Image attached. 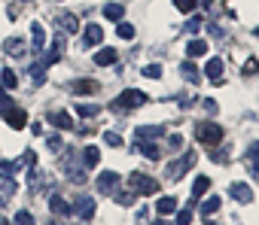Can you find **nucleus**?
Instances as JSON below:
<instances>
[{"label":"nucleus","mask_w":259,"mask_h":225,"mask_svg":"<svg viewBox=\"0 0 259 225\" xmlns=\"http://www.w3.org/2000/svg\"><path fill=\"white\" fill-rule=\"evenodd\" d=\"M195 4H198V0H174V7H177L180 13H192V10H195Z\"/></svg>","instance_id":"obj_37"},{"label":"nucleus","mask_w":259,"mask_h":225,"mask_svg":"<svg viewBox=\"0 0 259 225\" xmlns=\"http://www.w3.org/2000/svg\"><path fill=\"white\" fill-rule=\"evenodd\" d=\"M116 58H119V55H116V49H113V46H104V49H98V52H95V64H101V67H113V64H116Z\"/></svg>","instance_id":"obj_11"},{"label":"nucleus","mask_w":259,"mask_h":225,"mask_svg":"<svg viewBox=\"0 0 259 225\" xmlns=\"http://www.w3.org/2000/svg\"><path fill=\"white\" fill-rule=\"evenodd\" d=\"M16 225H34V216L28 210H22V213H16Z\"/></svg>","instance_id":"obj_39"},{"label":"nucleus","mask_w":259,"mask_h":225,"mask_svg":"<svg viewBox=\"0 0 259 225\" xmlns=\"http://www.w3.org/2000/svg\"><path fill=\"white\" fill-rule=\"evenodd\" d=\"M82 158H85V161H82L85 167H95V164L101 161V149H98V146H85V149H82Z\"/></svg>","instance_id":"obj_27"},{"label":"nucleus","mask_w":259,"mask_h":225,"mask_svg":"<svg viewBox=\"0 0 259 225\" xmlns=\"http://www.w3.org/2000/svg\"><path fill=\"white\" fill-rule=\"evenodd\" d=\"M0 88H7V91H13V88H19V79H16V70H10V67H4V70H0Z\"/></svg>","instance_id":"obj_15"},{"label":"nucleus","mask_w":259,"mask_h":225,"mask_svg":"<svg viewBox=\"0 0 259 225\" xmlns=\"http://www.w3.org/2000/svg\"><path fill=\"white\" fill-rule=\"evenodd\" d=\"M186 52H189V58H201V55H207V43L204 40H189Z\"/></svg>","instance_id":"obj_25"},{"label":"nucleus","mask_w":259,"mask_h":225,"mask_svg":"<svg viewBox=\"0 0 259 225\" xmlns=\"http://www.w3.org/2000/svg\"><path fill=\"white\" fill-rule=\"evenodd\" d=\"M220 207H223V201H220V195H210V198H207V201L201 204V213H204V216H213V213H217Z\"/></svg>","instance_id":"obj_29"},{"label":"nucleus","mask_w":259,"mask_h":225,"mask_svg":"<svg viewBox=\"0 0 259 225\" xmlns=\"http://www.w3.org/2000/svg\"><path fill=\"white\" fill-rule=\"evenodd\" d=\"M156 210H159L162 216H168V213H174V210H177V198H174V195H165V198H159V204H156Z\"/></svg>","instance_id":"obj_23"},{"label":"nucleus","mask_w":259,"mask_h":225,"mask_svg":"<svg viewBox=\"0 0 259 225\" xmlns=\"http://www.w3.org/2000/svg\"><path fill=\"white\" fill-rule=\"evenodd\" d=\"M147 103V94L141 88H125L116 100H113V109L116 112H128V109H135V106H144Z\"/></svg>","instance_id":"obj_2"},{"label":"nucleus","mask_w":259,"mask_h":225,"mask_svg":"<svg viewBox=\"0 0 259 225\" xmlns=\"http://www.w3.org/2000/svg\"><path fill=\"white\" fill-rule=\"evenodd\" d=\"M46 119H49V125H55V128H61V131H70V128H73V119L67 116V112H61V109L46 112Z\"/></svg>","instance_id":"obj_8"},{"label":"nucleus","mask_w":259,"mask_h":225,"mask_svg":"<svg viewBox=\"0 0 259 225\" xmlns=\"http://www.w3.org/2000/svg\"><path fill=\"white\" fill-rule=\"evenodd\" d=\"M198 161V155H195V149H186L180 158H174V161H168V167H165V177L171 180V183H177V180H183L186 177V171L192 167Z\"/></svg>","instance_id":"obj_1"},{"label":"nucleus","mask_w":259,"mask_h":225,"mask_svg":"<svg viewBox=\"0 0 259 225\" xmlns=\"http://www.w3.org/2000/svg\"><path fill=\"white\" fill-rule=\"evenodd\" d=\"M180 146H183V137H180V134H171V137H168V149L174 152V149H180Z\"/></svg>","instance_id":"obj_42"},{"label":"nucleus","mask_w":259,"mask_h":225,"mask_svg":"<svg viewBox=\"0 0 259 225\" xmlns=\"http://www.w3.org/2000/svg\"><path fill=\"white\" fill-rule=\"evenodd\" d=\"M256 70H259V61H256V58H247V64H244V73H247V76H253Z\"/></svg>","instance_id":"obj_41"},{"label":"nucleus","mask_w":259,"mask_h":225,"mask_svg":"<svg viewBox=\"0 0 259 225\" xmlns=\"http://www.w3.org/2000/svg\"><path fill=\"white\" fill-rule=\"evenodd\" d=\"M204 73H207V79L220 82V79H223V61H220V58H210V61L204 64Z\"/></svg>","instance_id":"obj_17"},{"label":"nucleus","mask_w":259,"mask_h":225,"mask_svg":"<svg viewBox=\"0 0 259 225\" xmlns=\"http://www.w3.org/2000/svg\"><path fill=\"white\" fill-rule=\"evenodd\" d=\"M46 61H34V67H31V76H34V85H43L46 82Z\"/></svg>","instance_id":"obj_26"},{"label":"nucleus","mask_w":259,"mask_h":225,"mask_svg":"<svg viewBox=\"0 0 259 225\" xmlns=\"http://www.w3.org/2000/svg\"><path fill=\"white\" fill-rule=\"evenodd\" d=\"M180 73H183V79H189L192 85H195V82H198V76H201L195 64H180Z\"/></svg>","instance_id":"obj_30"},{"label":"nucleus","mask_w":259,"mask_h":225,"mask_svg":"<svg viewBox=\"0 0 259 225\" xmlns=\"http://www.w3.org/2000/svg\"><path fill=\"white\" fill-rule=\"evenodd\" d=\"M98 88H101V85H98L95 79H73V82H70V94H79V97H82V94H95Z\"/></svg>","instance_id":"obj_9"},{"label":"nucleus","mask_w":259,"mask_h":225,"mask_svg":"<svg viewBox=\"0 0 259 225\" xmlns=\"http://www.w3.org/2000/svg\"><path fill=\"white\" fill-rule=\"evenodd\" d=\"M49 149H61V137L52 134V137H49Z\"/></svg>","instance_id":"obj_45"},{"label":"nucleus","mask_w":259,"mask_h":225,"mask_svg":"<svg viewBox=\"0 0 259 225\" xmlns=\"http://www.w3.org/2000/svg\"><path fill=\"white\" fill-rule=\"evenodd\" d=\"M141 73H144L147 79H159V76H162V67H159V64H147V67H141Z\"/></svg>","instance_id":"obj_35"},{"label":"nucleus","mask_w":259,"mask_h":225,"mask_svg":"<svg viewBox=\"0 0 259 225\" xmlns=\"http://www.w3.org/2000/svg\"><path fill=\"white\" fill-rule=\"evenodd\" d=\"M95 186H98V192H101V195H113V192H116V186H119V174H116V171H104V174H98Z\"/></svg>","instance_id":"obj_6"},{"label":"nucleus","mask_w":259,"mask_h":225,"mask_svg":"<svg viewBox=\"0 0 259 225\" xmlns=\"http://www.w3.org/2000/svg\"><path fill=\"white\" fill-rule=\"evenodd\" d=\"M4 119H7V125H10V128L22 131V128L28 125V112H25L22 106H16V103H13V106H10V109L4 112Z\"/></svg>","instance_id":"obj_7"},{"label":"nucleus","mask_w":259,"mask_h":225,"mask_svg":"<svg viewBox=\"0 0 259 225\" xmlns=\"http://www.w3.org/2000/svg\"><path fill=\"white\" fill-rule=\"evenodd\" d=\"M64 171H67V177H70L73 183H79V186L85 183V171H82L76 161H67V164H64Z\"/></svg>","instance_id":"obj_21"},{"label":"nucleus","mask_w":259,"mask_h":225,"mask_svg":"<svg viewBox=\"0 0 259 225\" xmlns=\"http://www.w3.org/2000/svg\"><path fill=\"white\" fill-rule=\"evenodd\" d=\"M247 158H250V164H253V171L259 174V143H253V146L247 149Z\"/></svg>","instance_id":"obj_36"},{"label":"nucleus","mask_w":259,"mask_h":225,"mask_svg":"<svg viewBox=\"0 0 259 225\" xmlns=\"http://www.w3.org/2000/svg\"><path fill=\"white\" fill-rule=\"evenodd\" d=\"M128 189H132V192H138V195H156L159 192V183L153 180V177H144V174H132V177H128Z\"/></svg>","instance_id":"obj_4"},{"label":"nucleus","mask_w":259,"mask_h":225,"mask_svg":"<svg viewBox=\"0 0 259 225\" xmlns=\"http://www.w3.org/2000/svg\"><path fill=\"white\" fill-rule=\"evenodd\" d=\"M210 155H213V161H226V155H229V149H220V152H217V149H213V152H210Z\"/></svg>","instance_id":"obj_44"},{"label":"nucleus","mask_w":259,"mask_h":225,"mask_svg":"<svg viewBox=\"0 0 259 225\" xmlns=\"http://www.w3.org/2000/svg\"><path fill=\"white\" fill-rule=\"evenodd\" d=\"M49 207H52V213H55V216H70V213H73V210H70V204H67L61 195H52Z\"/></svg>","instance_id":"obj_18"},{"label":"nucleus","mask_w":259,"mask_h":225,"mask_svg":"<svg viewBox=\"0 0 259 225\" xmlns=\"http://www.w3.org/2000/svg\"><path fill=\"white\" fill-rule=\"evenodd\" d=\"M4 49H7L10 55H16V58H22V55H25V43H22L19 37H10V40L4 43Z\"/></svg>","instance_id":"obj_24"},{"label":"nucleus","mask_w":259,"mask_h":225,"mask_svg":"<svg viewBox=\"0 0 259 225\" xmlns=\"http://www.w3.org/2000/svg\"><path fill=\"white\" fill-rule=\"evenodd\" d=\"M58 25H61V31H67V34H76V31H79V19L70 16V13H61V16H58Z\"/></svg>","instance_id":"obj_16"},{"label":"nucleus","mask_w":259,"mask_h":225,"mask_svg":"<svg viewBox=\"0 0 259 225\" xmlns=\"http://www.w3.org/2000/svg\"><path fill=\"white\" fill-rule=\"evenodd\" d=\"M207 189H210V180H207V177H198V180L192 183V198H189V201H198L201 195H207Z\"/></svg>","instance_id":"obj_22"},{"label":"nucleus","mask_w":259,"mask_h":225,"mask_svg":"<svg viewBox=\"0 0 259 225\" xmlns=\"http://www.w3.org/2000/svg\"><path fill=\"white\" fill-rule=\"evenodd\" d=\"M210 225H217V222H210Z\"/></svg>","instance_id":"obj_49"},{"label":"nucleus","mask_w":259,"mask_h":225,"mask_svg":"<svg viewBox=\"0 0 259 225\" xmlns=\"http://www.w3.org/2000/svg\"><path fill=\"white\" fill-rule=\"evenodd\" d=\"M192 210H195V201H189L186 210L177 213V225H192Z\"/></svg>","instance_id":"obj_31"},{"label":"nucleus","mask_w":259,"mask_h":225,"mask_svg":"<svg viewBox=\"0 0 259 225\" xmlns=\"http://www.w3.org/2000/svg\"><path fill=\"white\" fill-rule=\"evenodd\" d=\"M76 112H79L82 119H95L98 112H101V106L98 103H76Z\"/></svg>","instance_id":"obj_28"},{"label":"nucleus","mask_w":259,"mask_h":225,"mask_svg":"<svg viewBox=\"0 0 259 225\" xmlns=\"http://www.w3.org/2000/svg\"><path fill=\"white\" fill-rule=\"evenodd\" d=\"M31 37H34V49L40 52V49L46 46V31H43V25H40V22H34V25H31Z\"/></svg>","instance_id":"obj_20"},{"label":"nucleus","mask_w":259,"mask_h":225,"mask_svg":"<svg viewBox=\"0 0 259 225\" xmlns=\"http://www.w3.org/2000/svg\"><path fill=\"white\" fill-rule=\"evenodd\" d=\"M104 140H107V146H122V137H119L116 131H107V134H104Z\"/></svg>","instance_id":"obj_40"},{"label":"nucleus","mask_w":259,"mask_h":225,"mask_svg":"<svg viewBox=\"0 0 259 225\" xmlns=\"http://www.w3.org/2000/svg\"><path fill=\"white\" fill-rule=\"evenodd\" d=\"M22 158H25V164H28V167H34V164H37V155H34V149H28Z\"/></svg>","instance_id":"obj_43"},{"label":"nucleus","mask_w":259,"mask_h":225,"mask_svg":"<svg viewBox=\"0 0 259 225\" xmlns=\"http://www.w3.org/2000/svg\"><path fill=\"white\" fill-rule=\"evenodd\" d=\"M229 195H232L238 204H250V201H253V192H250V186H244V183H232V186H229Z\"/></svg>","instance_id":"obj_10"},{"label":"nucleus","mask_w":259,"mask_h":225,"mask_svg":"<svg viewBox=\"0 0 259 225\" xmlns=\"http://www.w3.org/2000/svg\"><path fill=\"white\" fill-rule=\"evenodd\" d=\"M198 28H201V19H192V22L186 25V31H198Z\"/></svg>","instance_id":"obj_46"},{"label":"nucleus","mask_w":259,"mask_h":225,"mask_svg":"<svg viewBox=\"0 0 259 225\" xmlns=\"http://www.w3.org/2000/svg\"><path fill=\"white\" fill-rule=\"evenodd\" d=\"M138 140L141 143H147V140H156V137H165V128H159V125H141L138 131Z\"/></svg>","instance_id":"obj_12"},{"label":"nucleus","mask_w":259,"mask_h":225,"mask_svg":"<svg viewBox=\"0 0 259 225\" xmlns=\"http://www.w3.org/2000/svg\"><path fill=\"white\" fill-rule=\"evenodd\" d=\"M61 55H64V40H61V37H55V40H52V49H49V52H46V58H43V61H46V67H49V64H58V58H61Z\"/></svg>","instance_id":"obj_14"},{"label":"nucleus","mask_w":259,"mask_h":225,"mask_svg":"<svg viewBox=\"0 0 259 225\" xmlns=\"http://www.w3.org/2000/svg\"><path fill=\"white\" fill-rule=\"evenodd\" d=\"M82 222H89V219H95V210H98V204H95V198H89V195H79L76 201H73V207H70Z\"/></svg>","instance_id":"obj_5"},{"label":"nucleus","mask_w":259,"mask_h":225,"mask_svg":"<svg viewBox=\"0 0 259 225\" xmlns=\"http://www.w3.org/2000/svg\"><path fill=\"white\" fill-rule=\"evenodd\" d=\"M195 137L201 143H207V146H220L223 143V128L217 122H198L195 125Z\"/></svg>","instance_id":"obj_3"},{"label":"nucleus","mask_w":259,"mask_h":225,"mask_svg":"<svg viewBox=\"0 0 259 225\" xmlns=\"http://www.w3.org/2000/svg\"><path fill=\"white\" fill-rule=\"evenodd\" d=\"M153 225H168V222H165V219H156V222H153Z\"/></svg>","instance_id":"obj_47"},{"label":"nucleus","mask_w":259,"mask_h":225,"mask_svg":"<svg viewBox=\"0 0 259 225\" xmlns=\"http://www.w3.org/2000/svg\"><path fill=\"white\" fill-rule=\"evenodd\" d=\"M0 207H4V198H0Z\"/></svg>","instance_id":"obj_48"},{"label":"nucleus","mask_w":259,"mask_h":225,"mask_svg":"<svg viewBox=\"0 0 259 225\" xmlns=\"http://www.w3.org/2000/svg\"><path fill=\"white\" fill-rule=\"evenodd\" d=\"M135 198H138V192H132V189H125V192H119V195H116V201H119L122 207H132V204H135Z\"/></svg>","instance_id":"obj_33"},{"label":"nucleus","mask_w":259,"mask_h":225,"mask_svg":"<svg viewBox=\"0 0 259 225\" xmlns=\"http://www.w3.org/2000/svg\"><path fill=\"white\" fill-rule=\"evenodd\" d=\"M101 40H104V31H101L98 25H85V28H82V43H85V46H98Z\"/></svg>","instance_id":"obj_13"},{"label":"nucleus","mask_w":259,"mask_h":225,"mask_svg":"<svg viewBox=\"0 0 259 225\" xmlns=\"http://www.w3.org/2000/svg\"><path fill=\"white\" fill-rule=\"evenodd\" d=\"M141 149H144V155H147V158H153V161H156V158H162V149H159V146H156L153 140L141 143Z\"/></svg>","instance_id":"obj_32"},{"label":"nucleus","mask_w":259,"mask_h":225,"mask_svg":"<svg viewBox=\"0 0 259 225\" xmlns=\"http://www.w3.org/2000/svg\"><path fill=\"white\" fill-rule=\"evenodd\" d=\"M122 16H125V7H122V4H104V19L122 22Z\"/></svg>","instance_id":"obj_19"},{"label":"nucleus","mask_w":259,"mask_h":225,"mask_svg":"<svg viewBox=\"0 0 259 225\" xmlns=\"http://www.w3.org/2000/svg\"><path fill=\"white\" fill-rule=\"evenodd\" d=\"M13 106V100H10V94H7V88H0V116Z\"/></svg>","instance_id":"obj_38"},{"label":"nucleus","mask_w":259,"mask_h":225,"mask_svg":"<svg viewBox=\"0 0 259 225\" xmlns=\"http://www.w3.org/2000/svg\"><path fill=\"white\" fill-rule=\"evenodd\" d=\"M116 34H119L122 40H132V37H135V28L128 25V22H116Z\"/></svg>","instance_id":"obj_34"}]
</instances>
